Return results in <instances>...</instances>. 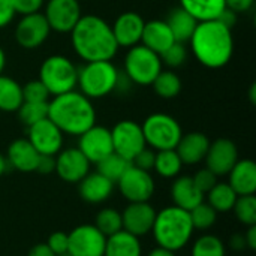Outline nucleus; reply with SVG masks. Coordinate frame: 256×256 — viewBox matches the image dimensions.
I'll use <instances>...</instances> for the list:
<instances>
[{
    "mask_svg": "<svg viewBox=\"0 0 256 256\" xmlns=\"http://www.w3.org/2000/svg\"><path fill=\"white\" fill-rule=\"evenodd\" d=\"M244 240H246V248H249L250 250L256 249V225L248 226V232L244 234Z\"/></svg>",
    "mask_w": 256,
    "mask_h": 256,
    "instance_id": "obj_50",
    "label": "nucleus"
},
{
    "mask_svg": "<svg viewBox=\"0 0 256 256\" xmlns=\"http://www.w3.org/2000/svg\"><path fill=\"white\" fill-rule=\"evenodd\" d=\"M78 150L88 159L90 164L100 162L114 152L111 130L105 126L93 124L88 130L80 135Z\"/></svg>",
    "mask_w": 256,
    "mask_h": 256,
    "instance_id": "obj_15",
    "label": "nucleus"
},
{
    "mask_svg": "<svg viewBox=\"0 0 256 256\" xmlns=\"http://www.w3.org/2000/svg\"><path fill=\"white\" fill-rule=\"evenodd\" d=\"M160 56L148 50L142 44L128 48L124 56V75L132 84L136 86H152L154 78L162 70Z\"/></svg>",
    "mask_w": 256,
    "mask_h": 256,
    "instance_id": "obj_7",
    "label": "nucleus"
},
{
    "mask_svg": "<svg viewBox=\"0 0 256 256\" xmlns=\"http://www.w3.org/2000/svg\"><path fill=\"white\" fill-rule=\"evenodd\" d=\"M54 171H56V156L40 154L39 160H38V165H36V172L48 176V174H51Z\"/></svg>",
    "mask_w": 256,
    "mask_h": 256,
    "instance_id": "obj_46",
    "label": "nucleus"
},
{
    "mask_svg": "<svg viewBox=\"0 0 256 256\" xmlns=\"http://www.w3.org/2000/svg\"><path fill=\"white\" fill-rule=\"evenodd\" d=\"M154 158H156V152H153V148L150 147H144L134 159H132V165L140 168V170H144V171H150L153 170V165H154Z\"/></svg>",
    "mask_w": 256,
    "mask_h": 256,
    "instance_id": "obj_44",
    "label": "nucleus"
},
{
    "mask_svg": "<svg viewBox=\"0 0 256 256\" xmlns=\"http://www.w3.org/2000/svg\"><path fill=\"white\" fill-rule=\"evenodd\" d=\"M44 16L52 32L70 33L82 16L80 0H48Z\"/></svg>",
    "mask_w": 256,
    "mask_h": 256,
    "instance_id": "obj_12",
    "label": "nucleus"
},
{
    "mask_svg": "<svg viewBox=\"0 0 256 256\" xmlns=\"http://www.w3.org/2000/svg\"><path fill=\"white\" fill-rule=\"evenodd\" d=\"M171 198L176 207L190 212L196 206L204 202L206 195L195 186L192 177L180 176V177H176L171 186Z\"/></svg>",
    "mask_w": 256,
    "mask_h": 256,
    "instance_id": "obj_24",
    "label": "nucleus"
},
{
    "mask_svg": "<svg viewBox=\"0 0 256 256\" xmlns=\"http://www.w3.org/2000/svg\"><path fill=\"white\" fill-rule=\"evenodd\" d=\"M156 210L148 202H129V206L122 213V224L123 231L135 236V237H144L148 232H152L154 219H156Z\"/></svg>",
    "mask_w": 256,
    "mask_h": 256,
    "instance_id": "obj_18",
    "label": "nucleus"
},
{
    "mask_svg": "<svg viewBox=\"0 0 256 256\" xmlns=\"http://www.w3.org/2000/svg\"><path fill=\"white\" fill-rule=\"evenodd\" d=\"M146 21L136 12L128 10L120 14L111 24V30L118 48H130L141 44Z\"/></svg>",
    "mask_w": 256,
    "mask_h": 256,
    "instance_id": "obj_19",
    "label": "nucleus"
},
{
    "mask_svg": "<svg viewBox=\"0 0 256 256\" xmlns=\"http://www.w3.org/2000/svg\"><path fill=\"white\" fill-rule=\"evenodd\" d=\"M96 165H98V172L99 174H102L104 177H106L112 183H117L118 178L124 174V171L130 166V162L112 152L111 154L104 158Z\"/></svg>",
    "mask_w": 256,
    "mask_h": 256,
    "instance_id": "obj_33",
    "label": "nucleus"
},
{
    "mask_svg": "<svg viewBox=\"0 0 256 256\" xmlns=\"http://www.w3.org/2000/svg\"><path fill=\"white\" fill-rule=\"evenodd\" d=\"M104 256H142L141 242L138 237L122 230L106 237Z\"/></svg>",
    "mask_w": 256,
    "mask_h": 256,
    "instance_id": "obj_26",
    "label": "nucleus"
},
{
    "mask_svg": "<svg viewBox=\"0 0 256 256\" xmlns=\"http://www.w3.org/2000/svg\"><path fill=\"white\" fill-rule=\"evenodd\" d=\"M18 117L27 128L48 117V102H22L18 108Z\"/></svg>",
    "mask_w": 256,
    "mask_h": 256,
    "instance_id": "obj_36",
    "label": "nucleus"
},
{
    "mask_svg": "<svg viewBox=\"0 0 256 256\" xmlns=\"http://www.w3.org/2000/svg\"><path fill=\"white\" fill-rule=\"evenodd\" d=\"M236 218L240 224L246 226L256 225V196L255 195H242L237 198L232 207Z\"/></svg>",
    "mask_w": 256,
    "mask_h": 256,
    "instance_id": "obj_37",
    "label": "nucleus"
},
{
    "mask_svg": "<svg viewBox=\"0 0 256 256\" xmlns=\"http://www.w3.org/2000/svg\"><path fill=\"white\" fill-rule=\"evenodd\" d=\"M189 214H190V220H192L194 230H200V231L210 230L216 224V220H218L216 210L212 206H208L207 202H201L194 210H190Z\"/></svg>",
    "mask_w": 256,
    "mask_h": 256,
    "instance_id": "obj_38",
    "label": "nucleus"
},
{
    "mask_svg": "<svg viewBox=\"0 0 256 256\" xmlns=\"http://www.w3.org/2000/svg\"><path fill=\"white\" fill-rule=\"evenodd\" d=\"M39 156L40 154L36 152V148L30 144L27 138H18L9 144L6 160H8V165H10L16 171L34 172Z\"/></svg>",
    "mask_w": 256,
    "mask_h": 256,
    "instance_id": "obj_21",
    "label": "nucleus"
},
{
    "mask_svg": "<svg viewBox=\"0 0 256 256\" xmlns=\"http://www.w3.org/2000/svg\"><path fill=\"white\" fill-rule=\"evenodd\" d=\"M256 86L255 84H252V87H250V100H252V104H255L256 102Z\"/></svg>",
    "mask_w": 256,
    "mask_h": 256,
    "instance_id": "obj_55",
    "label": "nucleus"
},
{
    "mask_svg": "<svg viewBox=\"0 0 256 256\" xmlns=\"http://www.w3.org/2000/svg\"><path fill=\"white\" fill-rule=\"evenodd\" d=\"M54 172L66 183H80L90 172V162L78 147L64 148L56 154Z\"/></svg>",
    "mask_w": 256,
    "mask_h": 256,
    "instance_id": "obj_16",
    "label": "nucleus"
},
{
    "mask_svg": "<svg viewBox=\"0 0 256 256\" xmlns=\"http://www.w3.org/2000/svg\"><path fill=\"white\" fill-rule=\"evenodd\" d=\"M6 168H8V160H6V158L0 153V177L4 174Z\"/></svg>",
    "mask_w": 256,
    "mask_h": 256,
    "instance_id": "obj_54",
    "label": "nucleus"
},
{
    "mask_svg": "<svg viewBox=\"0 0 256 256\" xmlns=\"http://www.w3.org/2000/svg\"><path fill=\"white\" fill-rule=\"evenodd\" d=\"M50 92L39 80H32L22 86V99L26 102H50Z\"/></svg>",
    "mask_w": 256,
    "mask_h": 256,
    "instance_id": "obj_40",
    "label": "nucleus"
},
{
    "mask_svg": "<svg viewBox=\"0 0 256 256\" xmlns=\"http://www.w3.org/2000/svg\"><path fill=\"white\" fill-rule=\"evenodd\" d=\"M228 184L234 192L242 195H255L256 192V164L252 159H238L232 170L228 172Z\"/></svg>",
    "mask_w": 256,
    "mask_h": 256,
    "instance_id": "obj_25",
    "label": "nucleus"
},
{
    "mask_svg": "<svg viewBox=\"0 0 256 256\" xmlns=\"http://www.w3.org/2000/svg\"><path fill=\"white\" fill-rule=\"evenodd\" d=\"M120 70L111 60L88 62L78 69L76 86L90 100L100 99L116 92Z\"/></svg>",
    "mask_w": 256,
    "mask_h": 256,
    "instance_id": "obj_5",
    "label": "nucleus"
},
{
    "mask_svg": "<svg viewBox=\"0 0 256 256\" xmlns=\"http://www.w3.org/2000/svg\"><path fill=\"white\" fill-rule=\"evenodd\" d=\"M38 80L46 87L51 96H58L75 90L78 69L75 63L66 56L54 54L42 62Z\"/></svg>",
    "mask_w": 256,
    "mask_h": 256,
    "instance_id": "obj_6",
    "label": "nucleus"
},
{
    "mask_svg": "<svg viewBox=\"0 0 256 256\" xmlns=\"http://www.w3.org/2000/svg\"><path fill=\"white\" fill-rule=\"evenodd\" d=\"M176 42L171 28L168 27L165 20H152L144 24L141 44L156 54L165 52Z\"/></svg>",
    "mask_w": 256,
    "mask_h": 256,
    "instance_id": "obj_22",
    "label": "nucleus"
},
{
    "mask_svg": "<svg viewBox=\"0 0 256 256\" xmlns=\"http://www.w3.org/2000/svg\"><path fill=\"white\" fill-rule=\"evenodd\" d=\"M15 9L12 0H0V28H4L15 18Z\"/></svg>",
    "mask_w": 256,
    "mask_h": 256,
    "instance_id": "obj_45",
    "label": "nucleus"
},
{
    "mask_svg": "<svg viewBox=\"0 0 256 256\" xmlns=\"http://www.w3.org/2000/svg\"><path fill=\"white\" fill-rule=\"evenodd\" d=\"M15 14L18 15H30L38 14L45 4V0H12Z\"/></svg>",
    "mask_w": 256,
    "mask_h": 256,
    "instance_id": "obj_43",
    "label": "nucleus"
},
{
    "mask_svg": "<svg viewBox=\"0 0 256 256\" xmlns=\"http://www.w3.org/2000/svg\"><path fill=\"white\" fill-rule=\"evenodd\" d=\"M117 186L129 202H148L154 194V180L150 171L140 170L132 164L118 178Z\"/></svg>",
    "mask_w": 256,
    "mask_h": 256,
    "instance_id": "obj_11",
    "label": "nucleus"
},
{
    "mask_svg": "<svg viewBox=\"0 0 256 256\" xmlns=\"http://www.w3.org/2000/svg\"><path fill=\"white\" fill-rule=\"evenodd\" d=\"M188 58V48L183 42H174L165 52L160 54L162 64H166L168 68H178L182 66Z\"/></svg>",
    "mask_w": 256,
    "mask_h": 256,
    "instance_id": "obj_39",
    "label": "nucleus"
},
{
    "mask_svg": "<svg viewBox=\"0 0 256 256\" xmlns=\"http://www.w3.org/2000/svg\"><path fill=\"white\" fill-rule=\"evenodd\" d=\"M255 0H225V6L228 9H231L232 12H236L237 15L242 12H248L252 9Z\"/></svg>",
    "mask_w": 256,
    "mask_h": 256,
    "instance_id": "obj_47",
    "label": "nucleus"
},
{
    "mask_svg": "<svg viewBox=\"0 0 256 256\" xmlns=\"http://www.w3.org/2000/svg\"><path fill=\"white\" fill-rule=\"evenodd\" d=\"M192 180H194L195 186H196L204 195H207L208 190L218 183V176H216L214 172H212L208 168H202V170L196 171V174L192 177Z\"/></svg>",
    "mask_w": 256,
    "mask_h": 256,
    "instance_id": "obj_41",
    "label": "nucleus"
},
{
    "mask_svg": "<svg viewBox=\"0 0 256 256\" xmlns=\"http://www.w3.org/2000/svg\"><path fill=\"white\" fill-rule=\"evenodd\" d=\"M48 118L63 132V135L80 136L96 124V111L87 96L72 90L50 99Z\"/></svg>",
    "mask_w": 256,
    "mask_h": 256,
    "instance_id": "obj_3",
    "label": "nucleus"
},
{
    "mask_svg": "<svg viewBox=\"0 0 256 256\" xmlns=\"http://www.w3.org/2000/svg\"><path fill=\"white\" fill-rule=\"evenodd\" d=\"M69 34L75 54L84 63L112 60L118 51L111 24L99 15H82Z\"/></svg>",
    "mask_w": 256,
    "mask_h": 256,
    "instance_id": "obj_1",
    "label": "nucleus"
},
{
    "mask_svg": "<svg viewBox=\"0 0 256 256\" xmlns=\"http://www.w3.org/2000/svg\"><path fill=\"white\" fill-rule=\"evenodd\" d=\"M46 246L52 250L56 256L68 255V234L62 231L52 232L46 240Z\"/></svg>",
    "mask_w": 256,
    "mask_h": 256,
    "instance_id": "obj_42",
    "label": "nucleus"
},
{
    "mask_svg": "<svg viewBox=\"0 0 256 256\" xmlns=\"http://www.w3.org/2000/svg\"><path fill=\"white\" fill-rule=\"evenodd\" d=\"M210 147V140L202 132H189L183 134L176 152L180 156L183 165H196L206 159V154Z\"/></svg>",
    "mask_w": 256,
    "mask_h": 256,
    "instance_id": "obj_20",
    "label": "nucleus"
},
{
    "mask_svg": "<svg viewBox=\"0 0 256 256\" xmlns=\"http://www.w3.org/2000/svg\"><path fill=\"white\" fill-rule=\"evenodd\" d=\"M111 130L112 150L118 156L132 162V159L147 147L141 124L134 120H122Z\"/></svg>",
    "mask_w": 256,
    "mask_h": 256,
    "instance_id": "obj_9",
    "label": "nucleus"
},
{
    "mask_svg": "<svg viewBox=\"0 0 256 256\" xmlns=\"http://www.w3.org/2000/svg\"><path fill=\"white\" fill-rule=\"evenodd\" d=\"M27 256H56L52 254V250L46 246V243H39V244H34L30 250Z\"/></svg>",
    "mask_w": 256,
    "mask_h": 256,
    "instance_id": "obj_49",
    "label": "nucleus"
},
{
    "mask_svg": "<svg viewBox=\"0 0 256 256\" xmlns=\"http://www.w3.org/2000/svg\"><path fill=\"white\" fill-rule=\"evenodd\" d=\"M165 21H166L168 27L171 28L176 42H183V44L189 42V39L198 24V21L180 6L174 8L168 14V18Z\"/></svg>",
    "mask_w": 256,
    "mask_h": 256,
    "instance_id": "obj_27",
    "label": "nucleus"
},
{
    "mask_svg": "<svg viewBox=\"0 0 256 256\" xmlns=\"http://www.w3.org/2000/svg\"><path fill=\"white\" fill-rule=\"evenodd\" d=\"M230 244H231V248H232V249H236V250H242V249H244V248H246L244 236H242V234H236V236L231 238Z\"/></svg>",
    "mask_w": 256,
    "mask_h": 256,
    "instance_id": "obj_51",
    "label": "nucleus"
},
{
    "mask_svg": "<svg viewBox=\"0 0 256 256\" xmlns=\"http://www.w3.org/2000/svg\"><path fill=\"white\" fill-rule=\"evenodd\" d=\"M218 20H219L222 24H225L226 27L232 28V27L236 26V22H237V14H236V12H232L231 9L225 8V10L220 14V16H219Z\"/></svg>",
    "mask_w": 256,
    "mask_h": 256,
    "instance_id": "obj_48",
    "label": "nucleus"
},
{
    "mask_svg": "<svg viewBox=\"0 0 256 256\" xmlns=\"http://www.w3.org/2000/svg\"><path fill=\"white\" fill-rule=\"evenodd\" d=\"M190 256H225V244L219 237L206 234L195 240Z\"/></svg>",
    "mask_w": 256,
    "mask_h": 256,
    "instance_id": "obj_35",
    "label": "nucleus"
},
{
    "mask_svg": "<svg viewBox=\"0 0 256 256\" xmlns=\"http://www.w3.org/2000/svg\"><path fill=\"white\" fill-rule=\"evenodd\" d=\"M148 256H176V252H172V250H168V249H165V248H160V246H158V248H154Z\"/></svg>",
    "mask_w": 256,
    "mask_h": 256,
    "instance_id": "obj_52",
    "label": "nucleus"
},
{
    "mask_svg": "<svg viewBox=\"0 0 256 256\" xmlns=\"http://www.w3.org/2000/svg\"><path fill=\"white\" fill-rule=\"evenodd\" d=\"M4 66H6V54H4L3 48L0 46V75H2L3 70H4Z\"/></svg>",
    "mask_w": 256,
    "mask_h": 256,
    "instance_id": "obj_53",
    "label": "nucleus"
},
{
    "mask_svg": "<svg viewBox=\"0 0 256 256\" xmlns=\"http://www.w3.org/2000/svg\"><path fill=\"white\" fill-rule=\"evenodd\" d=\"M208 206H212L216 213H228L232 210L238 195L234 192V189L228 183H216L207 194Z\"/></svg>",
    "mask_w": 256,
    "mask_h": 256,
    "instance_id": "obj_30",
    "label": "nucleus"
},
{
    "mask_svg": "<svg viewBox=\"0 0 256 256\" xmlns=\"http://www.w3.org/2000/svg\"><path fill=\"white\" fill-rule=\"evenodd\" d=\"M22 99V86L6 75H0V111L3 112H16Z\"/></svg>",
    "mask_w": 256,
    "mask_h": 256,
    "instance_id": "obj_29",
    "label": "nucleus"
},
{
    "mask_svg": "<svg viewBox=\"0 0 256 256\" xmlns=\"http://www.w3.org/2000/svg\"><path fill=\"white\" fill-rule=\"evenodd\" d=\"M190 51L195 58L208 69L226 66L234 54L232 28L219 20L201 21L189 39Z\"/></svg>",
    "mask_w": 256,
    "mask_h": 256,
    "instance_id": "obj_2",
    "label": "nucleus"
},
{
    "mask_svg": "<svg viewBox=\"0 0 256 256\" xmlns=\"http://www.w3.org/2000/svg\"><path fill=\"white\" fill-rule=\"evenodd\" d=\"M27 140L39 154L56 156L63 150V132L46 117L27 128Z\"/></svg>",
    "mask_w": 256,
    "mask_h": 256,
    "instance_id": "obj_14",
    "label": "nucleus"
},
{
    "mask_svg": "<svg viewBox=\"0 0 256 256\" xmlns=\"http://www.w3.org/2000/svg\"><path fill=\"white\" fill-rule=\"evenodd\" d=\"M94 226L105 236L111 237L112 234L118 232L123 230L122 224V213L117 212L116 208H104L96 214L94 219Z\"/></svg>",
    "mask_w": 256,
    "mask_h": 256,
    "instance_id": "obj_34",
    "label": "nucleus"
},
{
    "mask_svg": "<svg viewBox=\"0 0 256 256\" xmlns=\"http://www.w3.org/2000/svg\"><path fill=\"white\" fill-rule=\"evenodd\" d=\"M141 129L146 144L156 152L176 148L183 135L180 123L165 112H154L148 116L141 124Z\"/></svg>",
    "mask_w": 256,
    "mask_h": 256,
    "instance_id": "obj_8",
    "label": "nucleus"
},
{
    "mask_svg": "<svg viewBox=\"0 0 256 256\" xmlns=\"http://www.w3.org/2000/svg\"><path fill=\"white\" fill-rule=\"evenodd\" d=\"M204 160H206V168H208L218 177L228 176V172L238 160L237 146L228 138H219L210 142Z\"/></svg>",
    "mask_w": 256,
    "mask_h": 256,
    "instance_id": "obj_17",
    "label": "nucleus"
},
{
    "mask_svg": "<svg viewBox=\"0 0 256 256\" xmlns=\"http://www.w3.org/2000/svg\"><path fill=\"white\" fill-rule=\"evenodd\" d=\"M106 237L94 225H80L68 234V256H104Z\"/></svg>",
    "mask_w": 256,
    "mask_h": 256,
    "instance_id": "obj_10",
    "label": "nucleus"
},
{
    "mask_svg": "<svg viewBox=\"0 0 256 256\" xmlns=\"http://www.w3.org/2000/svg\"><path fill=\"white\" fill-rule=\"evenodd\" d=\"M183 162L177 154L176 148L156 152L153 170L164 178H176L182 172Z\"/></svg>",
    "mask_w": 256,
    "mask_h": 256,
    "instance_id": "obj_31",
    "label": "nucleus"
},
{
    "mask_svg": "<svg viewBox=\"0 0 256 256\" xmlns=\"http://www.w3.org/2000/svg\"><path fill=\"white\" fill-rule=\"evenodd\" d=\"M194 225L189 212L176 206L165 207L156 213L152 234L158 246L177 252L183 249L192 238Z\"/></svg>",
    "mask_w": 256,
    "mask_h": 256,
    "instance_id": "obj_4",
    "label": "nucleus"
},
{
    "mask_svg": "<svg viewBox=\"0 0 256 256\" xmlns=\"http://www.w3.org/2000/svg\"><path fill=\"white\" fill-rule=\"evenodd\" d=\"M180 8L189 12L198 22L218 20L225 10V0H178Z\"/></svg>",
    "mask_w": 256,
    "mask_h": 256,
    "instance_id": "obj_28",
    "label": "nucleus"
},
{
    "mask_svg": "<svg viewBox=\"0 0 256 256\" xmlns=\"http://www.w3.org/2000/svg\"><path fill=\"white\" fill-rule=\"evenodd\" d=\"M51 28L44 16V14L22 15L15 26V40L24 50L39 48L50 36Z\"/></svg>",
    "mask_w": 256,
    "mask_h": 256,
    "instance_id": "obj_13",
    "label": "nucleus"
},
{
    "mask_svg": "<svg viewBox=\"0 0 256 256\" xmlns=\"http://www.w3.org/2000/svg\"><path fill=\"white\" fill-rule=\"evenodd\" d=\"M154 93L162 99H174L182 92V80L172 70H160L152 82Z\"/></svg>",
    "mask_w": 256,
    "mask_h": 256,
    "instance_id": "obj_32",
    "label": "nucleus"
},
{
    "mask_svg": "<svg viewBox=\"0 0 256 256\" xmlns=\"http://www.w3.org/2000/svg\"><path fill=\"white\" fill-rule=\"evenodd\" d=\"M80 196L88 202V204H100L106 201L112 190H114V183L104 177L102 174L96 172H88L78 186Z\"/></svg>",
    "mask_w": 256,
    "mask_h": 256,
    "instance_id": "obj_23",
    "label": "nucleus"
}]
</instances>
